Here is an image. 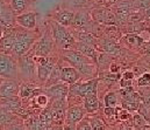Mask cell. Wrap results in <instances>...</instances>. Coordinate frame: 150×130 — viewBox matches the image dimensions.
<instances>
[{"label":"cell","mask_w":150,"mask_h":130,"mask_svg":"<svg viewBox=\"0 0 150 130\" xmlns=\"http://www.w3.org/2000/svg\"><path fill=\"white\" fill-rule=\"evenodd\" d=\"M61 56L62 59L67 62L70 63V66L75 67L76 69L80 73L81 79L92 80L94 79V75L97 73V68L94 66V62L79 53L76 49H63L61 50Z\"/></svg>","instance_id":"1"},{"label":"cell","mask_w":150,"mask_h":130,"mask_svg":"<svg viewBox=\"0 0 150 130\" xmlns=\"http://www.w3.org/2000/svg\"><path fill=\"white\" fill-rule=\"evenodd\" d=\"M38 38L40 37L35 31H27V29H23L18 26L15 43H14L11 55L14 56L15 59H19L20 56L25 55L33 48V46L38 41Z\"/></svg>","instance_id":"2"},{"label":"cell","mask_w":150,"mask_h":130,"mask_svg":"<svg viewBox=\"0 0 150 130\" xmlns=\"http://www.w3.org/2000/svg\"><path fill=\"white\" fill-rule=\"evenodd\" d=\"M19 75L23 82H38V63L32 49L18 59Z\"/></svg>","instance_id":"3"},{"label":"cell","mask_w":150,"mask_h":130,"mask_svg":"<svg viewBox=\"0 0 150 130\" xmlns=\"http://www.w3.org/2000/svg\"><path fill=\"white\" fill-rule=\"evenodd\" d=\"M50 29L56 42V47L61 50L63 49H72L76 45V39L71 31L68 27H64L57 24L54 20H50Z\"/></svg>","instance_id":"4"},{"label":"cell","mask_w":150,"mask_h":130,"mask_svg":"<svg viewBox=\"0 0 150 130\" xmlns=\"http://www.w3.org/2000/svg\"><path fill=\"white\" fill-rule=\"evenodd\" d=\"M55 48H56V42L54 40L51 29L49 27L42 33V35H40L38 41L32 48V52L36 57H47L54 55Z\"/></svg>","instance_id":"5"},{"label":"cell","mask_w":150,"mask_h":130,"mask_svg":"<svg viewBox=\"0 0 150 130\" xmlns=\"http://www.w3.org/2000/svg\"><path fill=\"white\" fill-rule=\"evenodd\" d=\"M0 78L6 80H20L18 59L0 52Z\"/></svg>","instance_id":"6"},{"label":"cell","mask_w":150,"mask_h":130,"mask_svg":"<svg viewBox=\"0 0 150 130\" xmlns=\"http://www.w3.org/2000/svg\"><path fill=\"white\" fill-rule=\"evenodd\" d=\"M98 83L99 78H94L92 80H87L85 82H77L71 86H69V95L85 98L87 96L97 95L98 93Z\"/></svg>","instance_id":"7"},{"label":"cell","mask_w":150,"mask_h":130,"mask_svg":"<svg viewBox=\"0 0 150 130\" xmlns=\"http://www.w3.org/2000/svg\"><path fill=\"white\" fill-rule=\"evenodd\" d=\"M36 57V56H35ZM58 62V56L50 55L47 57H36L38 63V82L42 85V88L48 81L52 69Z\"/></svg>","instance_id":"8"},{"label":"cell","mask_w":150,"mask_h":130,"mask_svg":"<svg viewBox=\"0 0 150 130\" xmlns=\"http://www.w3.org/2000/svg\"><path fill=\"white\" fill-rule=\"evenodd\" d=\"M0 24L4 28H13L16 25V17L11 9L9 4L0 0Z\"/></svg>","instance_id":"9"},{"label":"cell","mask_w":150,"mask_h":130,"mask_svg":"<svg viewBox=\"0 0 150 130\" xmlns=\"http://www.w3.org/2000/svg\"><path fill=\"white\" fill-rule=\"evenodd\" d=\"M91 18L100 24V25H107V26H113L116 24V18L115 14L108 8H94L91 11Z\"/></svg>","instance_id":"10"},{"label":"cell","mask_w":150,"mask_h":130,"mask_svg":"<svg viewBox=\"0 0 150 130\" xmlns=\"http://www.w3.org/2000/svg\"><path fill=\"white\" fill-rule=\"evenodd\" d=\"M86 111L83 107V103L79 104H72L68 107L67 110V116H65V122L64 124H69V126H74L77 127V124L84 120Z\"/></svg>","instance_id":"11"},{"label":"cell","mask_w":150,"mask_h":130,"mask_svg":"<svg viewBox=\"0 0 150 130\" xmlns=\"http://www.w3.org/2000/svg\"><path fill=\"white\" fill-rule=\"evenodd\" d=\"M16 28L18 26L13 28H5L2 37L0 38V52L5 54H12L14 43H15V38H16Z\"/></svg>","instance_id":"12"},{"label":"cell","mask_w":150,"mask_h":130,"mask_svg":"<svg viewBox=\"0 0 150 130\" xmlns=\"http://www.w3.org/2000/svg\"><path fill=\"white\" fill-rule=\"evenodd\" d=\"M43 93L51 100V101H58V100H67L69 96V85L64 82H59L57 85L43 88Z\"/></svg>","instance_id":"13"},{"label":"cell","mask_w":150,"mask_h":130,"mask_svg":"<svg viewBox=\"0 0 150 130\" xmlns=\"http://www.w3.org/2000/svg\"><path fill=\"white\" fill-rule=\"evenodd\" d=\"M20 122H23L20 116L11 113L2 104H0V130L7 129L8 127L20 123Z\"/></svg>","instance_id":"14"},{"label":"cell","mask_w":150,"mask_h":130,"mask_svg":"<svg viewBox=\"0 0 150 130\" xmlns=\"http://www.w3.org/2000/svg\"><path fill=\"white\" fill-rule=\"evenodd\" d=\"M20 93V82L16 80H5L0 86V100L19 96Z\"/></svg>","instance_id":"15"},{"label":"cell","mask_w":150,"mask_h":130,"mask_svg":"<svg viewBox=\"0 0 150 130\" xmlns=\"http://www.w3.org/2000/svg\"><path fill=\"white\" fill-rule=\"evenodd\" d=\"M16 25L27 31H35L36 29V13L26 12L21 15H18Z\"/></svg>","instance_id":"16"},{"label":"cell","mask_w":150,"mask_h":130,"mask_svg":"<svg viewBox=\"0 0 150 130\" xmlns=\"http://www.w3.org/2000/svg\"><path fill=\"white\" fill-rule=\"evenodd\" d=\"M91 24V17L87 12L85 11H78L75 13V18H74V22H72V28L77 31H84L86 32L90 27Z\"/></svg>","instance_id":"17"},{"label":"cell","mask_w":150,"mask_h":130,"mask_svg":"<svg viewBox=\"0 0 150 130\" xmlns=\"http://www.w3.org/2000/svg\"><path fill=\"white\" fill-rule=\"evenodd\" d=\"M81 80V75L80 73L72 66H64L62 69V76H61V81L71 86L74 83H77Z\"/></svg>","instance_id":"18"},{"label":"cell","mask_w":150,"mask_h":130,"mask_svg":"<svg viewBox=\"0 0 150 130\" xmlns=\"http://www.w3.org/2000/svg\"><path fill=\"white\" fill-rule=\"evenodd\" d=\"M0 104H2L7 110H9L13 114H16L18 116L22 115V110H25L22 108V100L20 98V96H14V97H9V98L0 100Z\"/></svg>","instance_id":"19"},{"label":"cell","mask_w":150,"mask_h":130,"mask_svg":"<svg viewBox=\"0 0 150 130\" xmlns=\"http://www.w3.org/2000/svg\"><path fill=\"white\" fill-rule=\"evenodd\" d=\"M74 18H75V12L65 8V9H59L58 12H56V14L52 17L51 20H54L57 24H59V25L69 28V27L72 26Z\"/></svg>","instance_id":"20"},{"label":"cell","mask_w":150,"mask_h":130,"mask_svg":"<svg viewBox=\"0 0 150 130\" xmlns=\"http://www.w3.org/2000/svg\"><path fill=\"white\" fill-rule=\"evenodd\" d=\"M72 49L78 50L79 53H81L83 55H85L86 57H88L90 60H92L93 62L96 61L98 63V57H99V53L97 52L96 47L93 46H88V45H85V43L81 42H76L75 47Z\"/></svg>","instance_id":"21"},{"label":"cell","mask_w":150,"mask_h":130,"mask_svg":"<svg viewBox=\"0 0 150 130\" xmlns=\"http://www.w3.org/2000/svg\"><path fill=\"white\" fill-rule=\"evenodd\" d=\"M99 106H100L99 98L97 95H92L83 98V107L87 114H94L96 111H98Z\"/></svg>","instance_id":"22"},{"label":"cell","mask_w":150,"mask_h":130,"mask_svg":"<svg viewBox=\"0 0 150 130\" xmlns=\"http://www.w3.org/2000/svg\"><path fill=\"white\" fill-rule=\"evenodd\" d=\"M63 67L64 66H62L59 62H57V65L52 69L50 76L48 79V81L45 82V85L43 86V88H49V87L54 86V85H57V83L62 82L61 81V76H62V69H63Z\"/></svg>","instance_id":"23"},{"label":"cell","mask_w":150,"mask_h":130,"mask_svg":"<svg viewBox=\"0 0 150 130\" xmlns=\"http://www.w3.org/2000/svg\"><path fill=\"white\" fill-rule=\"evenodd\" d=\"M29 4H30V0H11L9 6L13 13L15 14V17H18V15L26 13Z\"/></svg>","instance_id":"24"},{"label":"cell","mask_w":150,"mask_h":130,"mask_svg":"<svg viewBox=\"0 0 150 130\" xmlns=\"http://www.w3.org/2000/svg\"><path fill=\"white\" fill-rule=\"evenodd\" d=\"M101 50H104L105 53H108V54H117L119 53V46L114 42L111 39H101L98 45H97Z\"/></svg>","instance_id":"25"},{"label":"cell","mask_w":150,"mask_h":130,"mask_svg":"<svg viewBox=\"0 0 150 130\" xmlns=\"http://www.w3.org/2000/svg\"><path fill=\"white\" fill-rule=\"evenodd\" d=\"M33 102L35 103V106L38 107L40 110H42L43 108H45V107L49 106V103H50V98L42 91V93H40L38 95H36V96L33 98Z\"/></svg>","instance_id":"26"},{"label":"cell","mask_w":150,"mask_h":130,"mask_svg":"<svg viewBox=\"0 0 150 130\" xmlns=\"http://www.w3.org/2000/svg\"><path fill=\"white\" fill-rule=\"evenodd\" d=\"M104 101H105V107H107V108H115V106L117 103V96H116V94L114 91H110V93H107L105 95Z\"/></svg>","instance_id":"27"},{"label":"cell","mask_w":150,"mask_h":130,"mask_svg":"<svg viewBox=\"0 0 150 130\" xmlns=\"http://www.w3.org/2000/svg\"><path fill=\"white\" fill-rule=\"evenodd\" d=\"M88 122H90V126H91L92 130H105L104 122L98 117H90Z\"/></svg>","instance_id":"28"},{"label":"cell","mask_w":150,"mask_h":130,"mask_svg":"<svg viewBox=\"0 0 150 130\" xmlns=\"http://www.w3.org/2000/svg\"><path fill=\"white\" fill-rule=\"evenodd\" d=\"M150 7V0H133V8L148 9Z\"/></svg>","instance_id":"29"},{"label":"cell","mask_w":150,"mask_h":130,"mask_svg":"<svg viewBox=\"0 0 150 130\" xmlns=\"http://www.w3.org/2000/svg\"><path fill=\"white\" fill-rule=\"evenodd\" d=\"M126 41L128 43H130V45H135V46H139V45H141L142 43V39L139 37V35H136V34H128L127 37H126Z\"/></svg>","instance_id":"30"},{"label":"cell","mask_w":150,"mask_h":130,"mask_svg":"<svg viewBox=\"0 0 150 130\" xmlns=\"http://www.w3.org/2000/svg\"><path fill=\"white\" fill-rule=\"evenodd\" d=\"M137 83L139 86H148L150 85V73H144L143 75H141V78H139L137 80Z\"/></svg>","instance_id":"31"},{"label":"cell","mask_w":150,"mask_h":130,"mask_svg":"<svg viewBox=\"0 0 150 130\" xmlns=\"http://www.w3.org/2000/svg\"><path fill=\"white\" fill-rule=\"evenodd\" d=\"M77 130H92L91 126H90V122H88V119H84L83 121H80L77 127H76Z\"/></svg>","instance_id":"32"},{"label":"cell","mask_w":150,"mask_h":130,"mask_svg":"<svg viewBox=\"0 0 150 130\" xmlns=\"http://www.w3.org/2000/svg\"><path fill=\"white\" fill-rule=\"evenodd\" d=\"M5 130H28L27 127L25 126V121L23 122H20V123H16V124H13L11 127H8L7 129Z\"/></svg>","instance_id":"33"},{"label":"cell","mask_w":150,"mask_h":130,"mask_svg":"<svg viewBox=\"0 0 150 130\" xmlns=\"http://www.w3.org/2000/svg\"><path fill=\"white\" fill-rule=\"evenodd\" d=\"M134 124L137 126V127H142V126H144V120H143V117H142L141 115L136 114V115L134 116Z\"/></svg>","instance_id":"34"},{"label":"cell","mask_w":150,"mask_h":130,"mask_svg":"<svg viewBox=\"0 0 150 130\" xmlns=\"http://www.w3.org/2000/svg\"><path fill=\"white\" fill-rule=\"evenodd\" d=\"M122 79H123V80H127V81H132V80L134 79V73L130 72V70H127V72L123 73Z\"/></svg>","instance_id":"35"},{"label":"cell","mask_w":150,"mask_h":130,"mask_svg":"<svg viewBox=\"0 0 150 130\" xmlns=\"http://www.w3.org/2000/svg\"><path fill=\"white\" fill-rule=\"evenodd\" d=\"M104 113H105L107 116H113V115L115 114V108H107V107H105Z\"/></svg>","instance_id":"36"},{"label":"cell","mask_w":150,"mask_h":130,"mask_svg":"<svg viewBox=\"0 0 150 130\" xmlns=\"http://www.w3.org/2000/svg\"><path fill=\"white\" fill-rule=\"evenodd\" d=\"M120 86L123 87V88H128V87H132V81H127V80H121L120 81Z\"/></svg>","instance_id":"37"},{"label":"cell","mask_w":150,"mask_h":130,"mask_svg":"<svg viewBox=\"0 0 150 130\" xmlns=\"http://www.w3.org/2000/svg\"><path fill=\"white\" fill-rule=\"evenodd\" d=\"M47 130H63V126L62 124H52L51 127H49Z\"/></svg>","instance_id":"38"},{"label":"cell","mask_w":150,"mask_h":130,"mask_svg":"<svg viewBox=\"0 0 150 130\" xmlns=\"http://www.w3.org/2000/svg\"><path fill=\"white\" fill-rule=\"evenodd\" d=\"M63 130H77L74 126H69V124H63Z\"/></svg>","instance_id":"39"},{"label":"cell","mask_w":150,"mask_h":130,"mask_svg":"<svg viewBox=\"0 0 150 130\" xmlns=\"http://www.w3.org/2000/svg\"><path fill=\"white\" fill-rule=\"evenodd\" d=\"M144 17H146L148 20L150 19V7L148 8V9H146V11H144Z\"/></svg>","instance_id":"40"},{"label":"cell","mask_w":150,"mask_h":130,"mask_svg":"<svg viewBox=\"0 0 150 130\" xmlns=\"http://www.w3.org/2000/svg\"><path fill=\"white\" fill-rule=\"evenodd\" d=\"M4 29H5V28H4V27L1 26V24H0V38L2 37V33H4Z\"/></svg>","instance_id":"41"},{"label":"cell","mask_w":150,"mask_h":130,"mask_svg":"<svg viewBox=\"0 0 150 130\" xmlns=\"http://www.w3.org/2000/svg\"><path fill=\"white\" fill-rule=\"evenodd\" d=\"M5 80H6V79H4V78H0V86H1V85L5 82Z\"/></svg>","instance_id":"42"},{"label":"cell","mask_w":150,"mask_h":130,"mask_svg":"<svg viewBox=\"0 0 150 130\" xmlns=\"http://www.w3.org/2000/svg\"><path fill=\"white\" fill-rule=\"evenodd\" d=\"M5 1H6L7 4H9V2H11V0H5Z\"/></svg>","instance_id":"43"}]
</instances>
